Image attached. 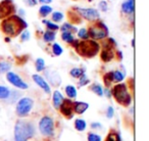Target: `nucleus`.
Instances as JSON below:
<instances>
[{"label":"nucleus","instance_id":"40","mask_svg":"<svg viewBox=\"0 0 149 141\" xmlns=\"http://www.w3.org/2000/svg\"><path fill=\"white\" fill-rule=\"evenodd\" d=\"M106 141H118V140H116V138L113 135H109V136L106 138Z\"/></svg>","mask_w":149,"mask_h":141},{"label":"nucleus","instance_id":"30","mask_svg":"<svg viewBox=\"0 0 149 141\" xmlns=\"http://www.w3.org/2000/svg\"><path fill=\"white\" fill-rule=\"evenodd\" d=\"M52 51H53V53L55 54V55L59 56L60 54H62L63 50H62V47L59 45V44L54 43V44H53V46H52Z\"/></svg>","mask_w":149,"mask_h":141},{"label":"nucleus","instance_id":"9","mask_svg":"<svg viewBox=\"0 0 149 141\" xmlns=\"http://www.w3.org/2000/svg\"><path fill=\"white\" fill-rule=\"evenodd\" d=\"M15 13V5L11 0H3L0 2V19H6Z\"/></svg>","mask_w":149,"mask_h":141},{"label":"nucleus","instance_id":"35","mask_svg":"<svg viewBox=\"0 0 149 141\" xmlns=\"http://www.w3.org/2000/svg\"><path fill=\"white\" fill-rule=\"evenodd\" d=\"M99 9L101 11H107V9H108V5H107V2L106 1H104V0H102V1H100L99 2Z\"/></svg>","mask_w":149,"mask_h":141},{"label":"nucleus","instance_id":"10","mask_svg":"<svg viewBox=\"0 0 149 141\" xmlns=\"http://www.w3.org/2000/svg\"><path fill=\"white\" fill-rule=\"evenodd\" d=\"M6 78H7V80H8L9 83L13 84V85L15 86V87L19 88V89H27L28 88L27 83H25L19 76H17V74L13 73V72H8L6 75Z\"/></svg>","mask_w":149,"mask_h":141},{"label":"nucleus","instance_id":"23","mask_svg":"<svg viewBox=\"0 0 149 141\" xmlns=\"http://www.w3.org/2000/svg\"><path fill=\"white\" fill-rule=\"evenodd\" d=\"M61 38L64 42H68V43H74V38L72 36V33H68V32H63L61 34Z\"/></svg>","mask_w":149,"mask_h":141},{"label":"nucleus","instance_id":"20","mask_svg":"<svg viewBox=\"0 0 149 141\" xmlns=\"http://www.w3.org/2000/svg\"><path fill=\"white\" fill-rule=\"evenodd\" d=\"M51 13H52V7L49 6V5H42L39 9V13L42 17H47Z\"/></svg>","mask_w":149,"mask_h":141},{"label":"nucleus","instance_id":"1","mask_svg":"<svg viewBox=\"0 0 149 141\" xmlns=\"http://www.w3.org/2000/svg\"><path fill=\"white\" fill-rule=\"evenodd\" d=\"M27 27L28 24L19 15H15L4 19L1 23V30L3 31V33L8 36H11V37L19 35Z\"/></svg>","mask_w":149,"mask_h":141},{"label":"nucleus","instance_id":"43","mask_svg":"<svg viewBox=\"0 0 149 141\" xmlns=\"http://www.w3.org/2000/svg\"><path fill=\"white\" fill-rule=\"evenodd\" d=\"M105 93H106V95H107V96H110V95H111V93L109 92V90H105Z\"/></svg>","mask_w":149,"mask_h":141},{"label":"nucleus","instance_id":"27","mask_svg":"<svg viewBox=\"0 0 149 141\" xmlns=\"http://www.w3.org/2000/svg\"><path fill=\"white\" fill-rule=\"evenodd\" d=\"M91 90L94 92L95 94H97L98 96H102L103 95V89L99 84H93L91 86Z\"/></svg>","mask_w":149,"mask_h":141},{"label":"nucleus","instance_id":"17","mask_svg":"<svg viewBox=\"0 0 149 141\" xmlns=\"http://www.w3.org/2000/svg\"><path fill=\"white\" fill-rule=\"evenodd\" d=\"M60 30L62 31V33L63 32H68V33H74V32H77V28L74 27V26H72V24H68V23H65L63 24V25L61 26V28H60Z\"/></svg>","mask_w":149,"mask_h":141},{"label":"nucleus","instance_id":"3","mask_svg":"<svg viewBox=\"0 0 149 141\" xmlns=\"http://www.w3.org/2000/svg\"><path fill=\"white\" fill-rule=\"evenodd\" d=\"M35 134V129L30 123L19 121L15 127V141H28Z\"/></svg>","mask_w":149,"mask_h":141},{"label":"nucleus","instance_id":"21","mask_svg":"<svg viewBox=\"0 0 149 141\" xmlns=\"http://www.w3.org/2000/svg\"><path fill=\"white\" fill-rule=\"evenodd\" d=\"M125 78L124 73L120 72V70H116L112 72V81L113 82H122Z\"/></svg>","mask_w":149,"mask_h":141},{"label":"nucleus","instance_id":"14","mask_svg":"<svg viewBox=\"0 0 149 141\" xmlns=\"http://www.w3.org/2000/svg\"><path fill=\"white\" fill-rule=\"evenodd\" d=\"M113 56H114V53L110 46H107V47L103 48V50H102V52H101V58L103 61H110V60L113 58Z\"/></svg>","mask_w":149,"mask_h":141},{"label":"nucleus","instance_id":"4","mask_svg":"<svg viewBox=\"0 0 149 141\" xmlns=\"http://www.w3.org/2000/svg\"><path fill=\"white\" fill-rule=\"evenodd\" d=\"M112 95L116 99L118 103L124 106H128L132 102V97L128 91V88L125 84H118L112 89Z\"/></svg>","mask_w":149,"mask_h":141},{"label":"nucleus","instance_id":"6","mask_svg":"<svg viewBox=\"0 0 149 141\" xmlns=\"http://www.w3.org/2000/svg\"><path fill=\"white\" fill-rule=\"evenodd\" d=\"M33 100L29 97L22 98L17 105V112L19 117H25L31 112L32 107H33Z\"/></svg>","mask_w":149,"mask_h":141},{"label":"nucleus","instance_id":"33","mask_svg":"<svg viewBox=\"0 0 149 141\" xmlns=\"http://www.w3.org/2000/svg\"><path fill=\"white\" fill-rule=\"evenodd\" d=\"M88 141H101V137L95 133H90L88 135Z\"/></svg>","mask_w":149,"mask_h":141},{"label":"nucleus","instance_id":"34","mask_svg":"<svg viewBox=\"0 0 149 141\" xmlns=\"http://www.w3.org/2000/svg\"><path fill=\"white\" fill-rule=\"evenodd\" d=\"M104 82H105L106 86H109L110 83L113 82L112 81V72H110V73L106 74V75L104 76Z\"/></svg>","mask_w":149,"mask_h":141},{"label":"nucleus","instance_id":"8","mask_svg":"<svg viewBox=\"0 0 149 141\" xmlns=\"http://www.w3.org/2000/svg\"><path fill=\"white\" fill-rule=\"evenodd\" d=\"M74 11L79 13L80 17H84L87 21H96L99 17V13L95 8H82V7H76Z\"/></svg>","mask_w":149,"mask_h":141},{"label":"nucleus","instance_id":"15","mask_svg":"<svg viewBox=\"0 0 149 141\" xmlns=\"http://www.w3.org/2000/svg\"><path fill=\"white\" fill-rule=\"evenodd\" d=\"M88 107H89V104L86 103V102L76 101L74 103V112H76L79 114H82L83 112H85Z\"/></svg>","mask_w":149,"mask_h":141},{"label":"nucleus","instance_id":"25","mask_svg":"<svg viewBox=\"0 0 149 141\" xmlns=\"http://www.w3.org/2000/svg\"><path fill=\"white\" fill-rule=\"evenodd\" d=\"M70 76L74 78H81L82 76L84 75V70L82 68H74L70 70Z\"/></svg>","mask_w":149,"mask_h":141},{"label":"nucleus","instance_id":"32","mask_svg":"<svg viewBox=\"0 0 149 141\" xmlns=\"http://www.w3.org/2000/svg\"><path fill=\"white\" fill-rule=\"evenodd\" d=\"M78 36H79V38H81V39L83 40H87L88 37H89V35H88V31L86 29H81L79 30V32H78Z\"/></svg>","mask_w":149,"mask_h":141},{"label":"nucleus","instance_id":"11","mask_svg":"<svg viewBox=\"0 0 149 141\" xmlns=\"http://www.w3.org/2000/svg\"><path fill=\"white\" fill-rule=\"evenodd\" d=\"M60 110L66 117V118H72V112H74V103L70 100H63V102L60 105Z\"/></svg>","mask_w":149,"mask_h":141},{"label":"nucleus","instance_id":"38","mask_svg":"<svg viewBox=\"0 0 149 141\" xmlns=\"http://www.w3.org/2000/svg\"><path fill=\"white\" fill-rule=\"evenodd\" d=\"M113 114H114L113 108H112L111 106H108L107 110H106V116H107V118H112V117H113Z\"/></svg>","mask_w":149,"mask_h":141},{"label":"nucleus","instance_id":"24","mask_svg":"<svg viewBox=\"0 0 149 141\" xmlns=\"http://www.w3.org/2000/svg\"><path fill=\"white\" fill-rule=\"evenodd\" d=\"M10 94V91L7 87L5 86H0V99H5L7 98Z\"/></svg>","mask_w":149,"mask_h":141},{"label":"nucleus","instance_id":"36","mask_svg":"<svg viewBox=\"0 0 149 141\" xmlns=\"http://www.w3.org/2000/svg\"><path fill=\"white\" fill-rule=\"evenodd\" d=\"M21 38L23 41H27V40L30 39V32L28 30H24L22 32V35H21Z\"/></svg>","mask_w":149,"mask_h":141},{"label":"nucleus","instance_id":"12","mask_svg":"<svg viewBox=\"0 0 149 141\" xmlns=\"http://www.w3.org/2000/svg\"><path fill=\"white\" fill-rule=\"evenodd\" d=\"M32 78H33V80L35 81V83L37 84L41 89H43V91H45L46 93H50V87L47 82L45 81V79H43V77H41V76L36 74V75H33Z\"/></svg>","mask_w":149,"mask_h":141},{"label":"nucleus","instance_id":"13","mask_svg":"<svg viewBox=\"0 0 149 141\" xmlns=\"http://www.w3.org/2000/svg\"><path fill=\"white\" fill-rule=\"evenodd\" d=\"M134 0H125L124 2L122 3V10L125 13H128V15H131V13H134Z\"/></svg>","mask_w":149,"mask_h":141},{"label":"nucleus","instance_id":"5","mask_svg":"<svg viewBox=\"0 0 149 141\" xmlns=\"http://www.w3.org/2000/svg\"><path fill=\"white\" fill-rule=\"evenodd\" d=\"M88 35L94 40L104 39L108 35V28L102 22H97L94 25L90 26Z\"/></svg>","mask_w":149,"mask_h":141},{"label":"nucleus","instance_id":"31","mask_svg":"<svg viewBox=\"0 0 149 141\" xmlns=\"http://www.w3.org/2000/svg\"><path fill=\"white\" fill-rule=\"evenodd\" d=\"M44 24H46V26H47L48 30L49 31H56V30L59 29V27H58L56 24L52 23V22H49V21H43Z\"/></svg>","mask_w":149,"mask_h":141},{"label":"nucleus","instance_id":"16","mask_svg":"<svg viewBox=\"0 0 149 141\" xmlns=\"http://www.w3.org/2000/svg\"><path fill=\"white\" fill-rule=\"evenodd\" d=\"M63 96L59 91H54L53 93V105L55 108H59L61 103L63 102Z\"/></svg>","mask_w":149,"mask_h":141},{"label":"nucleus","instance_id":"22","mask_svg":"<svg viewBox=\"0 0 149 141\" xmlns=\"http://www.w3.org/2000/svg\"><path fill=\"white\" fill-rule=\"evenodd\" d=\"M43 39L45 42H51L53 41L54 39H55V33H54L53 31H46L45 33H44L43 35Z\"/></svg>","mask_w":149,"mask_h":141},{"label":"nucleus","instance_id":"2","mask_svg":"<svg viewBox=\"0 0 149 141\" xmlns=\"http://www.w3.org/2000/svg\"><path fill=\"white\" fill-rule=\"evenodd\" d=\"M74 46L78 53L84 57H93L99 51V44L94 40H84V41H74Z\"/></svg>","mask_w":149,"mask_h":141},{"label":"nucleus","instance_id":"39","mask_svg":"<svg viewBox=\"0 0 149 141\" xmlns=\"http://www.w3.org/2000/svg\"><path fill=\"white\" fill-rule=\"evenodd\" d=\"M26 3L30 6H34V5L37 4V0H25Z\"/></svg>","mask_w":149,"mask_h":141},{"label":"nucleus","instance_id":"28","mask_svg":"<svg viewBox=\"0 0 149 141\" xmlns=\"http://www.w3.org/2000/svg\"><path fill=\"white\" fill-rule=\"evenodd\" d=\"M10 64L7 61H0V74L6 73L10 70Z\"/></svg>","mask_w":149,"mask_h":141},{"label":"nucleus","instance_id":"29","mask_svg":"<svg viewBox=\"0 0 149 141\" xmlns=\"http://www.w3.org/2000/svg\"><path fill=\"white\" fill-rule=\"evenodd\" d=\"M52 20L55 23H59L63 20V13H60V11H55V13H52Z\"/></svg>","mask_w":149,"mask_h":141},{"label":"nucleus","instance_id":"18","mask_svg":"<svg viewBox=\"0 0 149 141\" xmlns=\"http://www.w3.org/2000/svg\"><path fill=\"white\" fill-rule=\"evenodd\" d=\"M65 93L70 98H76L77 97V89L72 85H68L65 87Z\"/></svg>","mask_w":149,"mask_h":141},{"label":"nucleus","instance_id":"42","mask_svg":"<svg viewBox=\"0 0 149 141\" xmlns=\"http://www.w3.org/2000/svg\"><path fill=\"white\" fill-rule=\"evenodd\" d=\"M39 2L43 3V4H48V3L52 2V0H39Z\"/></svg>","mask_w":149,"mask_h":141},{"label":"nucleus","instance_id":"19","mask_svg":"<svg viewBox=\"0 0 149 141\" xmlns=\"http://www.w3.org/2000/svg\"><path fill=\"white\" fill-rule=\"evenodd\" d=\"M74 127L78 131H84L87 127V124H86V121L82 120V119H78L74 122Z\"/></svg>","mask_w":149,"mask_h":141},{"label":"nucleus","instance_id":"26","mask_svg":"<svg viewBox=\"0 0 149 141\" xmlns=\"http://www.w3.org/2000/svg\"><path fill=\"white\" fill-rule=\"evenodd\" d=\"M35 66H36V70L38 72H42L45 68V61H44L43 58H37V60L35 62Z\"/></svg>","mask_w":149,"mask_h":141},{"label":"nucleus","instance_id":"37","mask_svg":"<svg viewBox=\"0 0 149 141\" xmlns=\"http://www.w3.org/2000/svg\"><path fill=\"white\" fill-rule=\"evenodd\" d=\"M88 83H89V80H88V78L86 77V75L84 74V75L80 78V86L86 85V84H88Z\"/></svg>","mask_w":149,"mask_h":141},{"label":"nucleus","instance_id":"7","mask_svg":"<svg viewBox=\"0 0 149 141\" xmlns=\"http://www.w3.org/2000/svg\"><path fill=\"white\" fill-rule=\"evenodd\" d=\"M40 132L45 136H50L53 134L54 131V124L53 120L50 117H43L39 123Z\"/></svg>","mask_w":149,"mask_h":141},{"label":"nucleus","instance_id":"41","mask_svg":"<svg viewBox=\"0 0 149 141\" xmlns=\"http://www.w3.org/2000/svg\"><path fill=\"white\" fill-rule=\"evenodd\" d=\"M92 128L96 129V128H101V125L99 124V123H93V124L91 125Z\"/></svg>","mask_w":149,"mask_h":141}]
</instances>
